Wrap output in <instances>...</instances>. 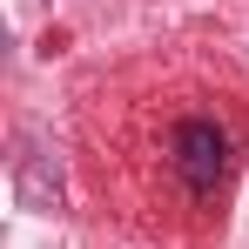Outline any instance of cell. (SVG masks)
<instances>
[{
  "mask_svg": "<svg viewBox=\"0 0 249 249\" xmlns=\"http://www.w3.org/2000/svg\"><path fill=\"white\" fill-rule=\"evenodd\" d=\"M222 155H229V142H222L215 122H182L175 128V168H182V182L196 196H209L222 182Z\"/></svg>",
  "mask_w": 249,
  "mask_h": 249,
  "instance_id": "6da1fadb",
  "label": "cell"
}]
</instances>
